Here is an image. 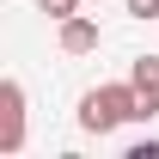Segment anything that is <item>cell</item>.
Returning <instances> with one entry per match:
<instances>
[{"instance_id":"obj_1","label":"cell","mask_w":159,"mask_h":159,"mask_svg":"<svg viewBox=\"0 0 159 159\" xmlns=\"http://www.w3.org/2000/svg\"><path fill=\"white\" fill-rule=\"evenodd\" d=\"M122 122H141V98L129 80H110V86H92L86 98H80V129L86 135H110Z\"/></svg>"},{"instance_id":"obj_2","label":"cell","mask_w":159,"mask_h":159,"mask_svg":"<svg viewBox=\"0 0 159 159\" xmlns=\"http://www.w3.org/2000/svg\"><path fill=\"white\" fill-rule=\"evenodd\" d=\"M25 147V86L6 80L0 86V153H19Z\"/></svg>"},{"instance_id":"obj_3","label":"cell","mask_w":159,"mask_h":159,"mask_svg":"<svg viewBox=\"0 0 159 159\" xmlns=\"http://www.w3.org/2000/svg\"><path fill=\"white\" fill-rule=\"evenodd\" d=\"M129 86L141 98V122H153L159 116V55H135L129 61Z\"/></svg>"},{"instance_id":"obj_4","label":"cell","mask_w":159,"mask_h":159,"mask_svg":"<svg viewBox=\"0 0 159 159\" xmlns=\"http://www.w3.org/2000/svg\"><path fill=\"white\" fill-rule=\"evenodd\" d=\"M55 43H61V55H98L104 31H98V19H86V12H74V19H61Z\"/></svg>"},{"instance_id":"obj_5","label":"cell","mask_w":159,"mask_h":159,"mask_svg":"<svg viewBox=\"0 0 159 159\" xmlns=\"http://www.w3.org/2000/svg\"><path fill=\"white\" fill-rule=\"evenodd\" d=\"M37 6H43V12H49L55 25H61V19H74V12H80V0H37Z\"/></svg>"},{"instance_id":"obj_6","label":"cell","mask_w":159,"mask_h":159,"mask_svg":"<svg viewBox=\"0 0 159 159\" xmlns=\"http://www.w3.org/2000/svg\"><path fill=\"white\" fill-rule=\"evenodd\" d=\"M122 6H129V19H141V25L159 19V0H122Z\"/></svg>"},{"instance_id":"obj_7","label":"cell","mask_w":159,"mask_h":159,"mask_svg":"<svg viewBox=\"0 0 159 159\" xmlns=\"http://www.w3.org/2000/svg\"><path fill=\"white\" fill-rule=\"evenodd\" d=\"M129 159H159V141H135V147H129Z\"/></svg>"}]
</instances>
